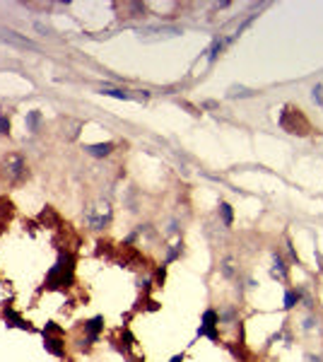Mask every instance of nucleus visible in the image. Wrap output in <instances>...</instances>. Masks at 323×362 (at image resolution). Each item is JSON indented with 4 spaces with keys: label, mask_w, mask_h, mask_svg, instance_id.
<instances>
[{
    "label": "nucleus",
    "mask_w": 323,
    "mask_h": 362,
    "mask_svg": "<svg viewBox=\"0 0 323 362\" xmlns=\"http://www.w3.org/2000/svg\"><path fill=\"white\" fill-rule=\"evenodd\" d=\"M224 46H227V41H215V44H213V51H210V61H215V58H217V53H220Z\"/></svg>",
    "instance_id": "17"
},
{
    "label": "nucleus",
    "mask_w": 323,
    "mask_h": 362,
    "mask_svg": "<svg viewBox=\"0 0 323 362\" xmlns=\"http://www.w3.org/2000/svg\"><path fill=\"white\" fill-rule=\"evenodd\" d=\"M44 333H51V336H63V328L55 324V321H48L46 326H44Z\"/></svg>",
    "instance_id": "13"
},
{
    "label": "nucleus",
    "mask_w": 323,
    "mask_h": 362,
    "mask_svg": "<svg viewBox=\"0 0 323 362\" xmlns=\"http://www.w3.org/2000/svg\"><path fill=\"white\" fill-rule=\"evenodd\" d=\"M73 280H75V256L70 251H65V254L58 256L53 268L48 270L44 288L46 290H65L73 285Z\"/></svg>",
    "instance_id": "1"
},
{
    "label": "nucleus",
    "mask_w": 323,
    "mask_h": 362,
    "mask_svg": "<svg viewBox=\"0 0 323 362\" xmlns=\"http://www.w3.org/2000/svg\"><path fill=\"white\" fill-rule=\"evenodd\" d=\"M217 324H220V314L215 309H208L203 314V324L198 328V336H208L210 341H217Z\"/></svg>",
    "instance_id": "4"
},
{
    "label": "nucleus",
    "mask_w": 323,
    "mask_h": 362,
    "mask_svg": "<svg viewBox=\"0 0 323 362\" xmlns=\"http://www.w3.org/2000/svg\"><path fill=\"white\" fill-rule=\"evenodd\" d=\"M24 123H27V130H32V133H37L39 126H41V112H27V119H24Z\"/></svg>",
    "instance_id": "10"
},
{
    "label": "nucleus",
    "mask_w": 323,
    "mask_h": 362,
    "mask_svg": "<svg viewBox=\"0 0 323 362\" xmlns=\"http://www.w3.org/2000/svg\"><path fill=\"white\" fill-rule=\"evenodd\" d=\"M3 314H5V326H8V328H22V331H29V333H34V331H37V328L29 324L24 316L17 314V312H15V309H12L10 304H5Z\"/></svg>",
    "instance_id": "5"
},
{
    "label": "nucleus",
    "mask_w": 323,
    "mask_h": 362,
    "mask_svg": "<svg viewBox=\"0 0 323 362\" xmlns=\"http://www.w3.org/2000/svg\"><path fill=\"white\" fill-rule=\"evenodd\" d=\"M237 94L246 97V94H251V90H244V87H231V90H229V97H237Z\"/></svg>",
    "instance_id": "18"
},
{
    "label": "nucleus",
    "mask_w": 323,
    "mask_h": 362,
    "mask_svg": "<svg viewBox=\"0 0 323 362\" xmlns=\"http://www.w3.org/2000/svg\"><path fill=\"white\" fill-rule=\"evenodd\" d=\"M169 362H184V355H174V357H171Z\"/></svg>",
    "instance_id": "23"
},
{
    "label": "nucleus",
    "mask_w": 323,
    "mask_h": 362,
    "mask_svg": "<svg viewBox=\"0 0 323 362\" xmlns=\"http://www.w3.org/2000/svg\"><path fill=\"white\" fill-rule=\"evenodd\" d=\"M3 174L10 184H22L27 177V159L17 155V152H10L3 157Z\"/></svg>",
    "instance_id": "3"
},
{
    "label": "nucleus",
    "mask_w": 323,
    "mask_h": 362,
    "mask_svg": "<svg viewBox=\"0 0 323 362\" xmlns=\"http://www.w3.org/2000/svg\"><path fill=\"white\" fill-rule=\"evenodd\" d=\"M277 270H280V275H282V278L287 275V268H285V263H282V259H275V273Z\"/></svg>",
    "instance_id": "19"
},
{
    "label": "nucleus",
    "mask_w": 323,
    "mask_h": 362,
    "mask_svg": "<svg viewBox=\"0 0 323 362\" xmlns=\"http://www.w3.org/2000/svg\"><path fill=\"white\" fill-rule=\"evenodd\" d=\"M297 302H299V290H289L285 295V307L289 309V307H295Z\"/></svg>",
    "instance_id": "12"
},
{
    "label": "nucleus",
    "mask_w": 323,
    "mask_h": 362,
    "mask_svg": "<svg viewBox=\"0 0 323 362\" xmlns=\"http://www.w3.org/2000/svg\"><path fill=\"white\" fill-rule=\"evenodd\" d=\"M222 273H224L227 278H234V263H231V259H227L222 263Z\"/></svg>",
    "instance_id": "15"
},
{
    "label": "nucleus",
    "mask_w": 323,
    "mask_h": 362,
    "mask_svg": "<svg viewBox=\"0 0 323 362\" xmlns=\"http://www.w3.org/2000/svg\"><path fill=\"white\" fill-rule=\"evenodd\" d=\"M84 150L92 157H109L111 152H113V143H97V145H87Z\"/></svg>",
    "instance_id": "9"
},
{
    "label": "nucleus",
    "mask_w": 323,
    "mask_h": 362,
    "mask_svg": "<svg viewBox=\"0 0 323 362\" xmlns=\"http://www.w3.org/2000/svg\"><path fill=\"white\" fill-rule=\"evenodd\" d=\"M44 348H46V353L55 355V357H65V341H63V336L44 333Z\"/></svg>",
    "instance_id": "8"
},
{
    "label": "nucleus",
    "mask_w": 323,
    "mask_h": 362,
    "mask_svg": "<svg viewBox=\"0 0 323 362\" xmlns=\"http://www.w3.org/2000/svg\"><path fill=\"white\" fill-rule=\"evenodd\" d=\"M157 283H159V285H162V283H164V266H162V268L157 270Z\"/></svg>",
    "instance_id": "22"
},
{
    "label": "nucleus",
    "mask_w": 323,
    "mask_h": 362,
    "mask_svg": "<svg viewBox=\"0 0 323 362\" xmlns=\"http://www.w3.org/2000/svg\"><path fill=\"white\" fill-rule=\"evenodd\" d=\"M0 39L3 41H8V44H15V46L19 48H29V51H39V46L32 41V39L22 37L19 32H15V29H0Z\"/></svg>",
    "instance_id": "6"
},
{
    "label": "nucleus",
    "mask_w": 323,
    "mask_h": 362,
    "mask_svg": "<svg viewBox=\"0 0 323 362\" xmlns=\"http://www.w3.org/2000/svg\"><path fill=\"white\" fill-rule=\"evenodd\" d=\"M179 251H181V244H176L174 249L169 251V256H166V263H169V261H174V259H179Z\"/></svg>",
    "instance_id": "20"
},
{
    "label": "nucleus",
    "mask_w": 323,
    "mask_h": 362,
    "mask_svg": "<svg viewBox=\"0 0 323 362\" xmlns=\"http://www.w3.org/2000/svg\"><path fill=\"white\" fill-rule=\"evenodd\" d=\"M314 99H316V102H318V104H323V97H321V87H316V90H314Z\"/></svg>",
    "instance_id": "21"
},
{
    "label": "nucleus",
    "mask_w": 323,
    "mask_h": 362,
    "mask_svg": "<svg viewBox=\"0 0 323 362\" xmlns=\"http://www.w3.org/2000/svg\"><path fill=\"white\" fill-rule=\"evenodd\" d=\"M220 215H222V222H224V227H231V222H234V215H231V208L227 203L220 205Z\"/></svg>",
    "instance_id": "11"
},
{
    "label": "nucleus",
    "mask_w": 323,
    "mask_h": 362,
    "mask_svg": "<svg viewBox=\"0 0 323 362\" xmlns=\"http://www.w3.org/2000/svg\"><path fill=\"white\" fill-rule=\"evenodd\" d=\"M82 328H84L87 345L97 343V338H99V333H102V328H104V319H102V316H94V319H90V321H84Z\"/></svg>",
    "instance_id": "7"
},
{
    "label": "nucleus",
    "mask_w": 323,
    "mask_h": 362,
    "mask_svg": "<svg viewBox=\"0 0 323 362\" xmlns=\"http://www.w3.org/2000/svg\"><path fill=\"white\" fill-rule=\"evenodd\" d=\"M280 126H282L287 133H292V135H309V133H311L309 119L302 114V109H295V106H285V109L280 112Z\"/></svg>",
    "instance_id": "2"
},
{
    "label": "nucleus",
    "mask_w": 323,
    "mask_h": 362,
    "mask_svg": "<svg viewBox=\"0 0 323 362\" xmlns=\"http://www.w3.org/2000/svg\"><path fill=\"white\" fill-rule=\"evenodd\" d=\"M104 94H109V97H116V99H128L130 94L123 92V90H104Z\"/></svg>",
    "instance_id": "16"
},
{
    "label": "nucleus",
    "mask_w": 323,
    "mask_h": 362,
    "mask_svg": "<svg viewBox=\"0 0 323 362\" xmlns=\"http://www.w3.org/2000/svg\"><path fill=\"white\" fill-rule=\"evenodd\" d=\"M10 133V119L8 114H0V135H8Z\"/></svg>",
    "instance_id": "14"
}]
</instances>
